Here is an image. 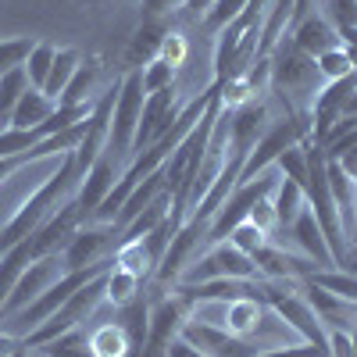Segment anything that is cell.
<instances>
[{
  "instance_id": "ba28073f",
  "label": "cell",
  "mask_w": 357,
  "mask_h": 357,
  "mask_svg": "<svg viewBox=\"0 0 357 357\" xmlns=\"http://www.w3.org/2000/svg\"><path fill=\"white\" fill-rule=\"evenodd\" d=\"M118 232L114 222H93V225H82L72 240L65 243L61 250V264L65 272H75V268H89V264H100V261H111V250H118Z\"/></svg>"
},
{
  "instance_id": "7dc6e473",
  "label": "cell",
  "mask_w": 357,
  "mask_h": 357,
  "mask_svg": "<svg viewBox=\"0 0 357 357\" xmlns=\"http://www.w3.org/2000/svg\"><path fill=\"white\" fill-rule=\"evenodd\" d=\"M18 347H22L18 340H11V336H0V357H11Z\"/></svg>"
},
{
  "instance_id": "9c48e42d",
  "label": "cell",
  "mask_w": 357,
  "mask_h": 357,
  "mask_svg": "<svg viewBox=\"0 0 357 357\" xmlns=\"http://www.w3.org/2000/svg\"><path fill=\"white\" fill-rule=\"evenodd\" d=\"M65 275V264H61V254H47V257H36V261H29V268L18 275L11 296L4 301V307H0V321H8L11 314H18L22 307H29L36 301L40 293H47L57 279Z\"/></svg>"
},
{
  "instance_id": "8fae6325",
  "label": "cell",
  "mask_w": 357,
  "mask_h": 357,
  "mask_svg": "<svg viewBox=\"0 0 357 357\" xmlns=\"http://www.w3.org/2000/svg\"><path fill=\"white\" fill-rule=\"evenodd\" d=\"M354 89H357V72L325 82L318 93H314V100H311V136H314V143L325 146V139H329L333 126L340 122L347 100L354 97Z\"/></svg>"
},
{
  "instance_id": "b9f144b4",
  "label": "cell",
  "mask_w": 357,
  "mask_h": 357,
  "mask_svg": "<svg viewBox=\"0 0 357 357\" xmlns=\"http://www.w3.org/2000/svg\"><path fill=\"white\" fill-rule=\"evenodd\" d=\"M183 54H186L183 36H178V33H168V36H165V43H161V54H158V57H165L168 65H175V68H178V61H183Z\"/></svg>"
},
{
  "instance_id": "d590c367",
  "label": "cell",
  "mask_w": 357,
  "mask_h": 357,
  "mask_svg": "<svg viewBox=\"0 0 357 357\" xmlns=\"http://www.w3.org/2000/svg\"><path fill=\"white\" fill-rule=\"evenodd\" d=\"M36 40H29V36H15V40H0V75H8L15 68L25 65V57L29 50H33Z\"/></svg>"
},
{
  "instance_id": "44dd1931",
  "label": "cell",
  "mask_w": 357,
  "mask_h": 357,
  "mask_svg": "<svg viewBox=\"0 0 357 357\" xmlns=\"http://www.w3.org/2000/svg\"><path fill=\"white\" fill-rule=\"evenodd\" d=\"M54 100L43 93V89H36V86H29L25 93H22V100L15 104V114H11V126L8 129H40L47 118L54 114Z\"/></svg>"
},
{
  "instance_id": "484cf974",
  "label": "cell",
  "mask_w": 357,
  "mask_h": 357,
  "mask_svg": "<svg viewBox=\"0 0 357 357\" xmlns=\"http://www.w3.org/2000/svg\"><path fill=\"white\" fill-rule=\"evenodd\" d=\"M104 282H107L104 301H111L114 307H126V304H132L136 296H139L143 275L129 272V268H122V264H111V268H107V275H104Z\"/></svg>"
},
{
  "instance_id": "6da1fadb",
  "label": "cell",
  "mask_w": 357,
  "mask_h": 357,
  "mask_svg": "<svg viewBox=\"0 0 357 357\" xmlns=\"http://www.w3.org/2000/svg\"><path fill=\"white\" fill-rule=\"evenodd\" d=\"M75 186H79V168H75V151H68V154H61L57 172L47 175L43 183L33 190V197H29L18 211L4 222V229H0V250H8V247L22 243L25 236H33L43 225V218L54 215V207L72 197Z\"/></svg>"
},
{
  "instance_id": "f546056e",
  "label": "cell",
  "mask_w": 357,
  "mask_h": 357,
  "mask_svg": "<svg viewBox=\"0 0 357 357\" xmlns=\"http://www.w3.org/2000/svg\"><path fill=\"white\" fill-rule=\"evenodd\" d=\"M29 89V75L25 68H15L8 75H0V129L11 126V114H15V104L22 100V93Z\"/></svg>"
},
{
  "instance_id": "4dcf8cb0",
  "label": "cell",
  "mask_w": 357,
  "mask_h": 357,
  "mask_svg": "<svg viewBox=\"0 0 357 357\" xmlns=\"http://www.w3.org/2000/svg\"><path fill=\"white\" fill-rule=\"evenodd\" d=\"M36 350H40V357H93L89 336L82 333V325L72 329V333H65V336L50 340V343H43V347H36Z\"/></svg>"
},
{
  "instance_id": "7a4b0ae2",
  "label": "cell",
  "mask_w": 357,
  "mask_h": 357,
  "mask_svg": "<svg viewBox=\"0 0 357 357\" xmlns=\"http://www.w3.org/2000/svg\"><path fill=\"white\" fill-rule=\"evenodd\" d=\"M268 86L286 100L289 114H301L296 111V100H314V93L325 82L318 75L314 57H307L289 36H282L272 47V54H268Z\"/></svg>"
},
{
  "instance_id": "f1b7e54d",
  "label": "cell",
  "mask_w": 357,
  "mask_h": 357,
  "mask_svg": "<svg viewBox=\"0 0 357 357\" xmlns=\"http://www.w3.org/2000/svg\"><path fill=\"white\" fill-rule=\"evenodd\" d=\"M79 61H82V54H79V50H72V47H65V50H57V54H54L50 75H47V82H43V93H47L54 104H57V97L65 93V86H68V79L75 75Z\"/></svg>"
},
{
  "instance_id": "8992f818",
  "label": "cell",
  "mask_w": 357,
  "mask_h": 357,
  "mask_svg": "<svg viewBox=\"0 0 357 357\" xmlns=\"http://www.w3.org/2000/svg\"><path fill=\"white\" fill-rule=\"evenodd\" d=\"M275 183H279V168L272 165L268 172H261L257 178H250V183H243V186H236L232 193H229V200L215 211V218H211V225H207V236H204V243L207 247H215V243H225L229 240V232L240 225V222H247L250 218V211H254V204L261 200V197H268L275 190Z\"/></svg>"
},
{
  "instance_id": "74e56055",
  "label": "cell",
  "mask_w": 357,
  "mask_h": 357,
  "mask_svg": "<svg viewBox=\"0 0 357 357\" xmlns=\"http://www.w3.org/2000/svg\"><path fill=\"white\" fill-rule=\"evenodd\" d=\"M229 243H232V247H240L243 254H250V257H254V254L268 243V232H264V229H257L254 222H240V225H236V229L229 232Z\"/></svg>"
},
{
  "instance_id": "7402d4cb",
  "label": "cell",
  "mask_w": 357,
  "mask_h": 357,
  "mask_svg": "<svg viewBox=\"0 0 357 357\" xmlns=\"http://www.w3.org/2000/svg\"><path fill=\"white\" fill-rule=\"evenodd\" d=\"M272 207H275V229H289L296 222V215L307 207V193L301 183L293 178H279L272 190Z\"/></svg>"
},
{
  "instance_id": "d6986e66",
  "label": "cell",
  "mask_w": 357,
  "mask_h": 357,
  "mask_svg": "<svg viewBox=\"0 0 357 357\" xmlns=\"http://www.w3.org/2000/svg\"><path fill=\"white\" fill-rule=\"evenodd\" d=\"M301 286L307 289V304L314 307V314L321 318L325 329H347V325L357 321V307H354V304L340 301V296H333V293H325L321 286H314V282H307V279H304Z\"/></svg>"
},
{
  "instance_id": "30bf717a",
  "label": "cell",
  "mask_w": 357,
  "mask_h": 357,
  "mask_svg": "<svg viewBox=\"0 0 357 357\" xmlns=\"http://www.w3.org/2000/svg\"><path fill=\"white\" fill-rule=\"evenodd\" d=\"M86 225L82 211H79V204L75 197H68L65 204H57L54 207V215L43 218V225L29 236V250H33V261L36 257H47V254H61L65 243L72 240V236Z\"/></svg>"
},
{
  "instance_id": "c3c4849f",
  "label": "cell",
  "mask_w": 357,
  "mask_h": 357,
  "mask_svg": "<svg viewBox=\"0 0 357 357\" xmlns=\"http://www.w3.org/2000/svg\"><path fill=\"white\" fill-rule=\"evenodd\" d=\"M350 347H354V357H357V321H354V333H350Z\"/></svg>"
},
{
  "instance_id": "681fc988",
  "label": "cell",
  "mask_w": 357,
  "mask_h": 357,
  "mask_svg": "<svg viewBox=\"0 0 357 357\" xmlns=\"http://www.w3.org/2000/svg\"><path fill=\"white\" fill-rule=\"evenodd\" d=\"M11 357H29V350H25V347H18V350H15Z\"/></svg>"
},
{
  "instance_id": "83f0119b",
  "label": "cell",
  "mask_w": 357,
  "mask_h": 357,
  "mask_svg": "<svg viewBox=\"0 0 357 357\" xmlns=\"http://www.w3.org/2000/svg\"><path fill=\"white\" fill-rule=\"evenodd\" d=\"M307 282L321 286L325 293H333V296L357 307V272H347V268H318V272L307 275Z\"/></svg>"
},
{
  "instance_id": "1f68e13d",
  "label": "cell",
  "mask_w": 357,
  "mask_h": 357,
  "mask_svg": "<svg viewBox=\"0 0 357 357\" xmlns=\"http://www.w3.org/2000/svg\"><path fill=\"white\" fill-rule=\"evenodd\" d=\"M54 54H57L54 43H33V50H29L25 65H22L25 75H29V86L43 89V82H47V75H50V65H54Z\"/></svg>"
},
{
  "instance_id": "5bb4252c",
  "label": "cell",
  "mask_w": 357,
  "mask_h": 357,
  "mask_svg": "<svg viewBox=\"0 0 357 357\" xmlns=\"http://www.w3.org/2000/svg\"><path fill=\"white\" fill-rule=\"evenodd\" d=\"M178 118L175 107V86L158 89V93H146L143 100V114H139V126H136V143H132V154H139L143 146H151L154 139H161Z\"/></svg>"
},
{
  "instance_id": "d6a6232c",
  "label": "cell",
  "mask_w": 357,
  "mask_h": 357,
  "mask_svg": "<svg viewBox=\"0 0 357 357\" xmlns=\"http://www.w3.org/2000/svg\"><path fill=\"white\" fill-rule=\"evenodd\" d=\"M247 4H250V0H215V4L204 11L200 25H204L211 36H218L232 18H240V15H243V8H247Z\"/></svg>"
},
{
  "instance_id": "f907efd6",
  "label": "cell",
  "mask_w": 357,
  "mask_h": 357,
  "mask_svg": "<svg viewBox=\"0 0 357 357\" xmlns=\"http://www.w3.org/2000/svg\"><path fill=\"white\" fill-rule=\"evenodd\" d=\"M354 247H357V222H354Z\"/></svg>"
},
{
  "instance_id": "8d00e7d4",
  "label": "cell",
  "mask_w": 357,
  "mask_h": 357,
  "mask_svg": "<svg viewBox=\"0 0 357 357\" xmlns=\"http://www.w3.org/2000/svg\"><path fill=\"white\" fill-rule=\"evenodd\" d=\"M314 65H318L321 82H333V79H343V75L357 72V68H354V61H350V54H347L343 47H336V50H329V54H321Z\"/></svg>"
},
{
  "instance_id": "7c38bea8",
  "label": "cell",
  "mask_w": 357,
  "mask_h": 357,
  "mask_svg": "<svg viewBox=\"0 0 357 357\" xmlns=\"http://www.w3.org/2000/svg\"><path fill=\"white\" fill-rule=\"evenodd\" d=\"M118 175H122V161H118L107 146L100 151V158L86 168V175L79 178V186H75V204H79V211L86 222H93L97 215V207L104 204V197L111 193V186L118 183Z\"/></svg>"
},
{
  "instance_id": "4316f807",
  "label": "cell",
  "mask_w": 357,
  "mask_h": 357,
  "mask_svg": "<svg viewBox=\"0 0 357 357\" xmlns=\"http://www.w3.org/2000/svg\"><path fill=\"white\" fill-rule=\"evenodd\" d=\"M168 207H172V193H161L154 204H146L143 207V211L122 229V240H118V243H136V240H143V236L146 232H151V229H158L172 211H168Z\"/></svg>"
},
{
  "instance_id": "ac0fdd59",
  "label": "cell",
  "mask_w": 357,
  "mask_h": 357,
  "mask_svg": "<svg viewBox=\"0 0 357 357\" xmlns=\"http://www.w3.org/2000/svg\"><path fill=\"white\" fill-rule=\"evenodd\" d=\"M264 301H257V296H243V301H229L222 304V318H218V329L232 333L247 340L250 333H257V325L264 321Z\"/></svg>"
},
{
  "instance_id": "3957f363",
  "label": "cell",
  "mask_w": 357,
  "mask_h": 357,
  "mask_svg": "<svg viewBox=\"0 0 357 357\" xmlns=\"http://www.w3.org/2000/svg\"><path fill=\"white\" fill-rule=\"evenodd\" d=\"M104 275H107V272H104ZM104 275H97V279H89L86 286H79L47 321H40L36 329H29L25 340H22V347H25V350H36V347H43V343H50V340H57V336L79 329V325L97 311V304L104 301V289H107Z\"/></svg>"
},
{
  "instance_id": "ee69618b",
  "label": "cell",
  "mask_w": 357,
  "mask_h": 357,
  "mask_svg": "<svg viewBox=\"0 0 357 357\" xmlns=\"http://www.w3.org/2000/svg\"><path fill=\"white\" fill-rule=\"evenodd\" d=\"M25 165H33V161H29V151H22V154H15V158H0V186H4L8 178H11L18 168H25Z\"/></svg>"
},
{
  "instance_id": "836d02e7",
  "label": "cell",
  "mask_w": 357,
  "mask_h": 357,
  "mask_svg": "<svg viewBox=\"0 0 357 357\" xmlns=\"http://www.w3.org/2000/svg\"><path fill=\"white\" fill-rule=\"evenodd\" d=\"M139 75H143V93H158V89L175 86V65H168L165 57L146 61V65L139 68Z\"/></svg>"
},
{
  "instance_id": "603a6c76",
  "label": "cell",
  "mask_w": 357,
  "mask_h": 357,
  "mask_svg": "<svg viewBox=\"0 0 357 357\" xmlns=\"http://www.w3.org/2000/svg\"><path fill=\"white\" fill-rule=\"evenodd\" d=\"M89 336V350L93 357H136V347L129 340V333L122 329V321H107L100 329L86 333Z\"/></svg>"
},
{
  "instance_id": "4fadbf2b",
  "label": "cell",
  "mask_w": 357,
  "mask_h": 357,
  "mask_svg": "<svg viewBox=\"0 0 357 357\" xmlns=\"http://www.w3.org/2000/svg\"><path fill=\"white\" fill-rule=\"evenodd\" d=\"M178 336H186V340H190L200 354H207V357H254V354H257V343L240 340V336L218 329V325H207V321H200V318H186L183 329H178Z\"/></svg>"
},
{
  "instance_id": "5b68a950",
  "label": "cell",
  "mask_w": 357,
  "mask_h": 357,
  "mask_svg": "<svg viewBox=\"0 0 357 357\" xmlns=\"http://www.w3.org/2000/svg\"><path fill=\"white\" fill-rule=\"evenodd\" d=\"M304 139H311V122L304 114H286L282 122H272L261 132V139L254 143V151L247 154L243 172H240V183H236V186H243V183H250V178H257L261 172H268L279 161L282 151H289V146L304 143Z\"/></svg>"
},
{
  "instance_id": "e575fe53",
  "label": "cell",
  "mask_w": 357,
  "mask_h": 357,
  "mask_svg": "<svg viewBox=\"0 0 357 357\" xmlns=\"http://www.w3.org/2000/svg\"><path fill=\"white\" fill-rule=\"evenodd\" d=\"M275 168L282 172V178H293V183L307 186V151H304V143H296V146H289V151H282L279 161H275Z\"/></svg>"
},
{
  "instance_id": "52a82bcc",
  "label": "cell",
  "mask_w": 357,
  "mask_h": 357,
  "mask_svg": "<svg viewBox=\"0 0 357 357\" xmlns=\"http://www.w3.org/2000/svg\"><path fill=\"white\" fill-rule=\"evenodd\" d=\"M211 279H261V275H257L254 257L225 240V243L207 247V254L193 257L186 264V272L178 275V282H211Z\"/></svg>"
},
{
  "instance_id": "bcb514c9",
  "label": "cell",
  "mask_w": 357,
  "mask_h": 357,
  "mask_svg": "<svg viewBox=\"0 0 357 357\" xmlns=\"http://www.w3.org/2000/svg\"><path fill=\"white\" fill-rule=\"evenodd\" d=\"M211 4H215V0H186V8H190L193 18H204V11L211 8Z\"/></svg>"
},
{
  "instance_id": "cb8c5ba5",
  "label": "cell",
  "mask_w": 357,
  "mask_h": 357,
  "mask_svg": "<svg viewBox=\"0 0 357 357\" xmlns=\"http://www.w3.org/2000/svg\"><path fill=\"white\" fill-rule=\"evenodd\" d=\"M165 36H168V33H165V25H161V22L143 18V25L136 29V36H132L129 50H126V61H129V68H143L146 61H154V50H161Z\"/></svg>"
},
{
  "instance_id": "60d3db41",
  "label": "cell",
  "mask_w": 357,
  "mask_h": 357,
  "mask_svg": "<svg viewBox=\"0 0 357 357\" xmlns=\"http://www.w3.org/2000/svg\"><path fill=\"white\" fill-rule=\"evenodd\" d=\"M247 222H254L257 229H264L268 236H272V229H275V207H272V193L261 197V200L254 204V211H250V218H247Z\"/></svg>"
},
{
  "instance_id": "9a60e30c",
  "label": "cell",
  "mask_w": 357,
  "mask_h": 357,
  "mask_svg": "<svg viewBox=\"0 0 357 357\" xmlns=\"http://www.w3.org/2000/svg\"><path fill=\"white\" fill-rule=\"evenodd\" d=\"M254 264H257V275L272 279V282H304L311 272H318L307 257H293L275 243H264L254 254Z\"/></svg>"
},
{
  "instance_id": "d4e9b609",
  "label": "cell",
  "mask_w": 357,
  "mask_h": 357,
  "mask_svg": "<svg viewBox=\"0 0 357 357\" xmlns=\"http://www.w3.org/2000/svg\"><path fill=\"white\" fill-rule=\"evenodd\" d=\"M29 261H33V250H29V236L22 243L8 247V250H0V307H4V301L11 296L18 275L29 268Z\"/></svg>"
},
{
  "instance_id": "7bdbcfd3",
  "label": "cell",
  "mask_w": 357,
  "mask_h": 357,
  "mask_svg": "<svg viewBox=\"0 0 357 357\" xmlns=\"http://www.w3.org/2000/svg\"><path fill=\"white\" fill-rule=\"evenodd\" d=\"M329 357H354L347 329H329Z\"/></svg>"
},
{
  "instance_id": "2e32d148",
  "label": "cell",
  "mask_w": 357,
  "mask_h": 357,
  "mask_svg": "<svg viewBox=\"0 0 357 357\" xmlns=\"http://www.w3.org/2000/svg\"><path fill=\"white\" fill-rule=\"evenodd\" d=\"M289 40L301 47L307 57H314V61H318L321 54H329V50L343 47V40H340V33H336V25H333L329 18H321V15L304 18V22L289 33Z\"/></svg>"
},
{
  "instance_id": "f35d334b",
  "label": "cell",
  "mask_w": 357,
  "mask_h": 357,
  "mask_svg": "<svg viewBox=\"0 0 357 357\" xmlns=\"http://www.w3.org/2000/svg\"><path fill=\"white\" fill-rule=\"evenodd\" d=\"M321 18H329L336 29L357 25V0H321Z\"/></svg>"
},
{
  "instance_id": "ab89813d",
  "label": "cell",
  "mask_w": 357,
  "mask_h": 357,
  "mask_svg": "<svg viewBox=\"0 0 357 357\" xmlns=\"http://www.w3.org/2000/svg\"><path fill=\"white\" fill-rule=\"evenodd\" d=\"M139 4H143V18L165 22V18L175 15L178 8H186V0H139Z\"/></svg>"
},
{
  "instance_id": "277c9868",
  "label": "cell",
  "mask_w": 357,
  "mask_h": 357,
  "mask_svg": "<svg viewBox=\"0 0 357 357\" xmlns=\"http://www.w3.org/2000/svg\"><path fill=\"white\" fill-rule=\"evenodd\" d=\"M143 75L139 68H129L118 82V93H114V111H111V132H107V151L126 161L132 158V143H136V126H139V114H143Z\"/></svg>"
},
{
  "instance_id": "f6af8a7d",
  "label": "cell",
  "mask_w": 357,
  "mask_h": 357,
  "mask_svg": "<svg viewBox=\"0 0 357 357\" xmlns=\"http://www.w3.org/2000/svg\"><path fill=\"white\" fill-rule=\"evenodd\" d=\"M165 357H207V354H200L186 336H175L172 343H168V350H165Z\"/></svg>"
},
{
  "instance_id": "e0dca14e",
  "label": "cell",
  "mask_w": 357,
  "mask_h": 357,
  "mask_svg": "<svg viewBox=\"0 0 357 357\" xmlns=\"http://www.w3.org/2000/svg\"><path fill=\"white\" fill-rule=\"evenodd\" d=\"M289 232H293L296 247L304 250V257H307L314 268H333V264H336L329 243H325V236H321V229H318V222H314V215H311V207H304V211L296 215V222L289 225Z\"/></svg>"
},
{
  "instance_id": "ffe728a7",
  "label": "cell",
  "mask_w": 357,
  "mask_h": 357,
  "mask_svg": "<svg viewBox=\"0 0 357 357\" xmlns=\"http://www.w3.org/2000/svg\"><path fill=\"white\" fill-rule=\"evenodd\" d=\"M97 79H100V57H82L75 75L68 79L65 93L57 97L61 107H75V104H93V89H97Z\"/></svg>"
}]
</instances>
